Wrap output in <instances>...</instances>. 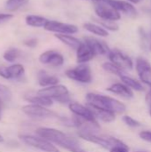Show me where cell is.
<instances>
[{
  "label": "cell",
  "mask_w": 151,
  "mask_h": 152,
  "mask_svg": "<svg viewBox=\"0 0 151 152\" xmlns=\"http://www.w3.org/2000/svg\"><path fill=\"white\" fill-rule=\"evenodd\" d=\"M87 104L89 106L108 110L113 113H124L126 110L125 105L117 99L111 98L109 96H105L101 94H97L93 93H89L85 97Z\"/></svg>",
  "instance_id": "cell-2"
},
{
  "label": "cell",
  "mask_w": 151,
  "mask_h": 152,
  "mask_svg": "<svg viewBox=\"0 0 151 152\" xmlns=\"http://www.w3.org/2000/svg\"><path fill=\"white\" fill-rule=\"evenodd\" d=\"M56 38H58L61 42H62L64 45H66L67 46L70 47L71 49H74V50H77L79 45H81V41L71 36V35H68V34H55L54 35Z\"/></svg>",
  "instance_id": "cell-21"
},
{
  "label": "cell",
  "mask_w": 151,
  "mask_h": 152,
  "mask_svg": "<svg viewBox=\"0 0 151 152\" xmlns=\"http://www.w3.org/2000/svg\"><path fill=\"white\" fill-rule=\"evenodd\" d=\"M37 79H38V84L43 87H48L51 86L58 85V83H59L58 77L49 75L44 70H40L38 72Z\"/></svg>",
  "instance_id": "cell-20"
},
{
  "label": "cell",
  "mask_w": 151,
  "mask_h": 152,
  "mask_svg": "<svg viewBox=\"0 0 151 152\" xmlns=\"http://www.w3.org/2000/svg\"><path fill=\"white\" fill-rule=\"evenodd\" d=\"M48 20V19L38 15H28L25 19L26 24L34 28H44Z\"/></svg>",
  "instance_id": "cell-24"
},
{
  "label": "cell",
  "mask_w": 151,
  "mask_h": 152,
  "mask_svg": "<svg viewBox=\"0 0 151 152\" xmlns=\"http://www.w3.org/2000/svg\"><path fill=\"white\" fill-rule=\"evenodd\" d=\"M136 70L141 81L151 87V64L144 58L140 57L136 61Z\"/></svg>",
  "instance_id": "cell-10"
},
{
  "label": "cell",
  "mask_w": 151,
  "mask_h": 152,
  "mask_svg": "<svg viewBox=\"0 0 151 152\" xmlns=\"http://www.w3.org/2000/svg\"><path fill=\"white\" fill-rule=\"evenodd\" d=\"M20 56V50L17 48H9L4 53V59L8 62L15 61Z\"/></svg>",
  "instance_id": "cell-29"
},
{
  "label": "cell",
  "mask_w": 151,
  "mask_h": 152,
  "mask_svg": "<svg viewBox=\"0 0 151 152\" xmlns=\"http://www.w3.org/2000/svg\"><path fill=\"white\" fill-rule=\"evenodd\" d=\"M110 152H129L127 146H117L109 150Z\"/></svg>",
  "instance_id": "cell-35"
},
{
  "label": "cell",
  "mask_w": 151,
  "mask_h": 152,
  "mask_svg": "<svg viewBox=\"0 0 151 152\" xmlns=\"http://www.w3.org/2000/svg\"><path fill=\"white\" fill-rule=\"evenodd\" d=\"M108 56L110 60V62L117 66L122 70H131L133 67V63L131 58L120 51L110 50Z\"/></svg>",
  "instance_id": "cell-7"
},
{
  "label": "cell",
  "mask_w": 151,
  "mask_h": 152,
  "mask_svg": "<svg viewBox=\"0 0 151 152\" xmlns=\"http://www.w3.org/2000/svg\"><path fill=\"white\" fill-rule=\"evenodd\" d=\"M139 36H140V43L141 47L145 51L151 53V29L147 31L144 28L140 27L138 29Z\"/></svg>",
  "instance_id": "cell-22"
},
{
  "label": "cell",
  "mask_w": 151,
  "mask_h": 152,
  "mask_svg": "<svg viewBox=\"0 0 151 152\" xmlns=\"http://www.w3.org/2000/svg\"><path fill=\"white\" fill-rule=\"evenodd\" d=\"M20 138L27 145L44 152H59L58 149L47 140L33 135H20Z\"/></svg>",
  "instance_id": "cell-6"
},
{
  "label": "cell",
  "mask_w": 151,
  "mask_h": 152,
  "mask_svg": "<svg viewBox=\"0 0 151 152\" xmlns=\"http://www.w3.org/2000/svg\"><path fill=\"white\" fill-rule=\"evenodd\" d=\"M78 136L87 142L95 143L104 149L111 150L114 147L117 146H125V144L112 136H107V135H98L96 133H78Z\"/></svg>",
  "instance_id": "cell-4"
},
{
  "label": "cell",
  "mask_w": 151,
  "mask_h": 152,
  "mask_svg": "<svg viewBox=\"0 0 151 152\" xmlns=\"http://www.w3.org/2000/svg\"><path fill=\"white\" fill-rule=\"evenodd\" d=\"M84 28L90 33L100 36V37H108L109 36V31L106 30L105 28H103L101 26H99L97 24L87 22V23L84 24Z\"/></svg>",
  "instance_id": "cell-26"
},
{
  "label": "cell",
  "mask_w": 151,
  "mask_h": 152,
  "mask_svg": "<svg viewBox=\"0 0 151 152\" xmlns=\"http://www.w3.org/2000/svg\"><path fill=\"white\" fill-rule=\"evenodd\" d=\"M66 76L75 81L88 84L92 82L93 76L91 68L86 64H80L74 69H69L66 71Z\"/></svg>",
  "instance_id": "cell-5"
},
{
  "label": "cell",
  "mask_w": 151,
  "mask_h": 152,
  "mask_svg": "<svg viewBox=\"0 0 151 152\" xmlns=\"http://www.w3.org/2000/svg\"><path fill=\"white\" fill-rule=\"evenodd\" d=\"M145 100H146L147 104L149 105V108H150V114L151 116V88L150 90L147 93L146 97H145Z\"/></svg>",
  "instance_id": "cell-37"
},
{
  "label": "cell",
  "mask_w": 151,
  "mask_h": 152,
  "mask_svg": "<svg viewBox=\"0 0 151 152\" xmlns=\"http://www.w3.org/2000/svg\"><path fill=\"white\" fill-rule=\"evenodd\" d=\"M25 72V69L21 64H12L9 67L0 66V77L4 79L17 78L22 76Z\"/></svg>",
  "instance_id": "cell-15"
},
{
  "label": "cell",
  "mask_w": 151,
  "mask_h": 152,
  "mask_svg": "<svg viewBox=\"0 0 151 152\" xmlns=\"http://www.w3.org/2000/svg\"><path fill=\"white\" fill-rule=\"evenodd\" d=\"M39 95L50 98L52 100H55L61 96L69 95V90L65 86L62 85H54L48 87H44L37 91Z\"/></svg>",
  "instance_id": "cell-12"
},
{
  "label": "cell",
  "mask_w": 151,
  "mask_h": 152,
  "mask_svg": "<svg viewBox=\"0 0 151 152\" xmlns=\"http://www.w3.org/2000/svg\"><path fill=\"white\" fill-rule=\"evenodd\" d=\"M140 137H141V139H142L145 142H151V132L150 131H142L140 134Z\"/></svg>",
  "instance_id": "cell-33"
},
{
  "label": "cell",
  "mask_w": 151,
  "mask_h": 152,
  "mask_svg": "<svg viewBox=\"0 0 151 152\" xmlns=\"http://www.w3.org/2000/svg\"><path fill=\"white\" fill-rule=\"evenodd\" d=\"M88 108L90 109V110L93 114L94 118L96 119L101 120L102 122L110 123V122H113L116 119L115 113H113V112L104 110H101V109H97V108H94V107H92V106H89V105H88Z\"/></svg>",
  "instance_id": "cell-19"
},
{
  "label": "cell",
  "mask_w": 151,
  "mask_h": 152,
  "mask_svg": "<svg viewBox=\"0 0 151 152\" xmlns=\"http://www.w3.org/2000/svg\"><path fill=\"white\" fill-rule=\"evenodd\" d=\"M0 110H1V103H0ZM0 119H1V114H0Z\"/></svg>",
  "instance_id": "cell-41"
},
{
  "label": "cell",
  "mask_w": 151,
  "mask_h": 152,
  "mask_svg": "<svg viewBox=\"0 0 151 152\" xmlns=\"http://www.w3.org/2000/svg\"><path fill=\"white\" fill-rule=\"evenodd\" d=\"M120 78H121L122 82L127 87H129L131 90H135V91H139V92H142V91L145 90L144 86L142 85L141 82H139L138 80L129 77V76H126V75L123 74L122 76H120Z\"/></svg>",
  "instance_id": "cell-25"
},
{
  "label": "cell",
  "mask_w": 151,
  "mask_h": 152,
  "mask_svg": "<svg viewBox=\"0 0 151 152\" xmlns=\"http://www.w3.org/2000/svg\"><path fill=\"white\" fill-rule=\"evenodd\" d=\"M122 119H123L124 123H125L126 126H130V127H133V128L140 127V126H142L141 123H140L139 121H137L136 119H134V118H131V117H129V116H124Z\"/></svg>",
  "instance_id": "cell-32"
},
{
  "label": "cell",
  "mask_w": 151,
  "mask_h": 152,
  "mask_svg": "<svg viewBox=\"0 0 151 152\" xmlns=\"http://www.w3.org/2000/svg\"><path fill=\"white\" fill-rule=\"evenodd\" d=\"M39 61L43 64H49L53 67H60L64 63V57L57 51L48 50L40 54Z\"/></svg>",
  "instance_id": "cell-11"
},
{
  "label": "cell",
  "mask_w": 151,
  "mask_h": 152,
  "mask_svg": "<svg viewBox=\"0 0 151 152\" xmlns=\"http://www.w3.org/2000/svg\"><path fill=\"white\" fill-rule=\"evenodd\" d=\"M29 0H7L5 2V9L9 12H14L26 5Z\"/></svg>",
  "instance_id": "cell-27"
},
{
  "label": "cell",
  "mask_w": 151,
  "mask_h": 152,
  "mask_svg": "<svg viewBox=\"0 0 151 152\" xmlns=\"http://www.w3.org/2000/svg\"><path fill=\"white\" fill-rule=\"evenodd\" d=\"M102 68L107 72L114 74V75H117V76H119V77L124 74V70L119 69L117 66H116L112 62H105V63H103L102 64Z\"/></svg>",
  "instance_id": "cell-30"
},
{
  "label": "cell",
  "mask_w": 151,
  "mask_h": 152,
  "mask_svg": "<svg viewBox=\"0 0 151 152\" xmlns=\"http://www.w3.org/2000/svg\"><path fill=\"white\" fill-rule=\"evenodd\" d=\"M140 152H142V151H140Z\"/></svg>",
  "instance_id": "cell-42"
},
{
  "label": "cell",
  "mask_w": 151,
  "mask_h": 152,
  "mask_svg": "<svg viewBox=\"0 0 151 152\" xmlns=\"http://www.w3.org/2000/svg\"><path fill=\"white\" fill-rule=\"evenodd\" d=\"M107 91L112 94H117L125 99H132L133 97V91L129 87H127L125 84H122V83H116V84L111 85L109 87L107 88Z\"/></svg>",
  "instance_id": "cell-18"
},
{
  "label": "cell",
  "mask_w": 151,
  "mask_h": 152,
  "mask_svg": "<svg viewBox=\"0 0 151 152\" xmlns=\"http://www.w3.org/2000/svg\"><path fill=\"white\" fill-rule=\"evenodd\" d=\"M36 133L39 137L44 138L50 142L55 143L69 152H87L81 147L76 138L60 130L48 127H40L36 129Z\"/></svg>",
  "instance_id": "cell-1"
},
{
  "label": "cell",
  "mask_w": 151,
  "mask_h": 152,
  "mask_svg": "<svg viewBox=\"0 0 151 152\" xmlns=\"http://www.w3.org/2000/svg\"><path fill=\"white\" fill-rule=\"evenodd\" d=\"M22 112L30 118H48L55 117L56 114L52 110L46 109L45 107L36 105V104H28L22 107Z\"/></svg>",
  "instance_id": "cell-8"
},
{
  "label": "cell",
  "mask_w": 151,
  "mask_h": 152,
  "mask_svg": "<svg viewBox=\"0 0 151 152\" xmlns=\"http://www.w3.org/2000/svg\"><path fill=\"white\" fill-rule=\"evenodd\" d=\"M24 45L28 47H30V48H33L35 47L36 45H37V39L36 38H30V39H28L26 41H24Z\"/></svg>",
  "instance_id": "cell-34"
},
{
  "label": "cell",
  "mask_w": 151,
  "mask_h": 152,
  "mask_svg": "<svg viewBox=\"0 0 151 152\" xmlns=\"http://www.w3.org/2000/svg\"><path fill=\"white\" fill-rule=\"evenodd\" d=\"M55 101H57L61 103H67V102H70V98L69 95H64V96H61V97L55 99Z\"/></svg>",
  "instance_id": "cell-36"
},
{
  "label": "cell",
  "mask_w": 151,
  "mask_h": 152,
  "mask_svg": "<svg viewBox=\"0 0 151 152\" xmlns=\"http://www.w3.org/2000/svg\"><path fill=\"white\" fill-rule=\"evenodd\" d=\"M85 43L93 50L95 55H108L110 52L108 45L93 37H85Z\"/></svg>",
  "instance_id": "cell-14"
},
{
  "label": "cell",
  "mask_w": 151,
  "mask_h": 152,
  "mask_svg": "<svg viewBox=\"0 0 151 152\" xmlns=\"http://www.w3.org/2000/svg\"><path fill=\"white\" fill-rule=\"evenodd\" d=\"M112 5L119 12H123L125 15H127L130 18H136L138 16V11L137 9L133 6V4L123 1V0H110Z\"/></svg>",
  "instance_id": "cell-16"
},
{
  "label": "cell",
  "mask_w": 151,
  "mask_h": 152,
  "mask_svg": "<svg viewBox=\"0 0 151 152\" xmlns=\"http://www.w3.org/2000/svg\"><path fill=\"white\" fill-rule=\"evenodd\" d=\"M128 1H129V3H131V4H138V3H140L141 0H128Z\"/></svg>",
  "instance_id": "cell-39"
},
{
  "label": "cell",
  "mask_w": 151,
  "mask_h": 152,
  "mask_svg": "<svg viewBox=\"0 0 151 152\" xmlns=\"http://www.w3.org/2000/svg\"><path fill=\"white\" fill-rule=\"evenodd\" d=\"M25 99L31 102V104H36V105H40L43 107H50L53 104V102L52 99L39 95L37 94H30L28 96H26Z\"/></svg>",
  "instance_id": "cell-23"
},
{
  "label": "cell",
  "mask_w": 151,
  "mask_h": 152,
  "mask_svg": "<svg viewBox=\"0 0 151 152\" xmlns=\"http://www.w3.org/2000/svg\"><path fill=\"white\" fill-rule=\"evenodd\" d=\"M69 108L70 111L75 114V116L81 118L89 122H93V123L97 122V119L94 118L93 114L92 113V111L88 107H85L77 102H70L69 104Z\"/></svg>",
  "instance_id": "cell-13"
},
{
  "label": "cell",
  "mask_w": 151,
  "mask_h": 152,
  "mask_svg": "<svg viewBox=\"0 0 151 152\" xmlns=\"http://www.w3.org/2000/svg\"><path fill=\"white\" fill-rule=\"evenodd\" d=\"M12 98V93L10 88L3 84H0V103L8 102Z\"/></svg>",
  "instance_id": "cell-28"
},
{
  "label": "cell",
  "mask_w": 151,
  "mask_h": 152,
  "mask_svg": "<svg viewBox=\"0 0 151 152\" xmlns=\"http://www.w3.org/2000/svg\"><path fill=\"white\" fill-rule=\"evenodd\" d=\"M101 27L105 28L106 30H110V31H117L119 28V26L116 23V21H111V20H98Z\"/></svg>",
  "instance_id": "cell-31"
},
{
  "label": "cell",
  "mask_w": 151,
  "mask_h": 152,
  "mask_svg": "<svg viewBox=\"0 0 151 152\" xmlns=\"http://www.w3.org/2000/svg\"><path fill=\"white\" fill-rule=\"evenodd\" d=\"M12 18V14L11 13H0V21L7 20Z\"/></svg>",
  "instance_id": "cell-38"
},
{
  "label": "cell",
  "mask_w": 151,
  "mask_h": 152,
  "mask_svg": "<svg viewBox=\"0 0 151 152\" xmlns=\"http://www.w3.org/2000/svg\"><path fill=\"white\" fill-rule=\"evenodd\" d=\"M94 12L100 20L117 21L121 19V13L112 5L110 0H92Z\"/></svg>",
  "instance_id": "cell-3"
},
{
  "label": "cell",
  "mask_w": 151,
  "mask_h": 152,
  "mask_svg": "<svg viewBox=\"0 0 151 152\" xmlns=\"http://www.w3.org/2000/svg\"><path fill=\"white\" fill-rule=\"evenodd\" d=\"M44 29L54 32L56 34H68V35H73L76 34L78 31V28L76 25L73 24H68V23H62L56 20H48L45 26L44 27Z\"/></svg>",
  "instance_id": "cell-9"
},
{
  "label": "cell",
  "mask_w": 151,
  "mask_h": 152,
  "mask_svg": "<svg viewBox=\"0 0 151 152\" xmlns=\"http://www.w3.org/2000/svg\"><path fill=\"white\" fill-rule=\"evenodd\" d=\"M4 142V139H3V137L0 135V142Z\"/></svg>",
  "instance_id": "cell-40"
},
{
  "label": "cell",
  "mask_w": 151,
  "mask_h": 152,
  "mask_svg": "<svg viewBox=\"0 0 151 152\" xmlns=\"http://www.w3.org/2000/svg\"><path fill=\"white\" fill-rule=\"evenodd\" d=\"M76 51H77V61L81 64L90 61L96 56L93 52V50L85 42H82L79 47Z\"/></svg>",
  "instance_id": "cell-17"
}]
</instances>
